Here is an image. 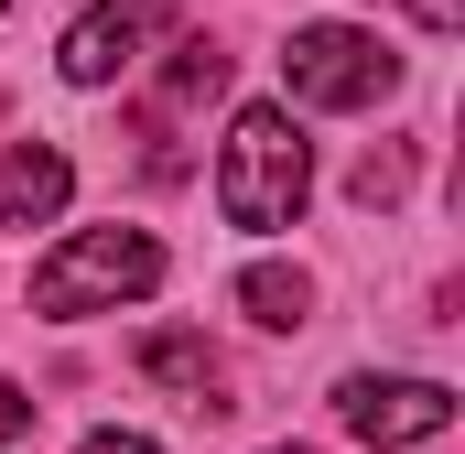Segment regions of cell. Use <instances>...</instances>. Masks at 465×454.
<instances>
[{"instance_id":"cell-1","label":"cell","mask_w":465,"mask_h":454,"mask_svg":"<svg viewBox=\"0 0 465 454\" xmlns=\"http://www.w3.org/2000/svg\"><path fill=\"white\" fill-rule=\"evenodd\" d=\"M303 195H314V152H303V130L292 109H238L228 119V152H217V206L228 227H292L303 217Z\"/></svg>"},{"instance_id":"cell-2","label":"cell","mask_w":465,"mask_h":454,"mask_svg":"<svg viewBox=\"0 0 465 454\" xmlns=\"http://www.w3.org/2000/svg\"><path fill=\"white\" fill-rule=\"evenodd\" d=\"M163 281V249L141 238V227H87V238H65L44 271H33V314H54V325H76V314H109V303H141Z\"/></svg>"},{"instance_id":"cell-3","label":"cell","mask_w":465,"mask_h":454,"mask_svg":"<svg viewBox=\"0 0 465 454\" xmlns=\"http://www.w3.org/2000/svg\"><path fill=\"white\" fill-rule=\"evenodd\" d=\"M282 87H292L303 109H368V98L401 87V54H390L379 33H357V22H303V33L282 44Z\"/></svg>"},{"instance_id":"cell-4","label":"cell","mask_w":465,"mask_h":454,"mask_svg":"<svg viewBox=\"0 0 465 454\" xmlns=\"http://www.w3.org/2000/svg\"><path fill=\"white\" fill-rule=\"evenodd\" d=\"M336 422H347L357 444L401 454V444H433L455 422V390L444 379H336Z\"/></svg>"},{"instance_id":"cell-5","label":"cell","mask_w":465,"mask_h":454,"mask_svg":"<svg viewBox=\"0 0 465 454\" xmlns=\"http://www.w3.org/2000/svg\"><path fill=\"white\" fill-rule=\"evenodd\" d=\"M173 33V0H98L65 44H54V76L65 87H109L119 65H141V44H163Z\"/></svg>"},{"instance_id":"cell-6","label":"cell","mask_w":465,"mask_h":454,"mask_svg":"<svg viewBox=\"0 0 465 454\" xmlns=\"http://www.w3.org/2000/svg\"><path fill=\"white\" fill-rule=\"evenodd\" d=\"M65 195H76V163H65L54 141H11V152H0V227L65 217Z\"/></svg>"},{"instance_id":"cell-7","label":"cell","mask_w":465,"mask_h":454,"mask_svg":"<svg viewBox=\"0 0 465 454\" xmlns=\"http://www.w3.org/2000/svg\"><path fill=\"white\" fill-rule=\"evenodd\" d=\"M141 379H163V390H184L195 411H228V357L206 336H184V325H163V336H141Z\"/></svg>"},{"instance_id":"cell-8","label":"cell","mask_w":465,"mask_h":454,"mask_svg":"<svg viewBox=\"0 0 465 454\" xmlns=\"http://www.w3.org/2000/svg\"><path fill=\"white\" fill-rule=\"evenodd\" d=\"M238 314L271 325V336H292V325H314V281L282 271V260H260V271H238Z\"/></svg>"},{"instance_id":"cell-9","label":"cell","mask_w":465,"mask_h":454,"mask_svg":"<svg viewBox=\"0 0 465 454\" xmlns=\"http://www.w3.org/2000/svg\"><path fill=\"white\" fill-rule=\"evenodd\" d=\"M228 87V54L206 44V33H173V65H163V98L173 109H195V98H217Z\"/></svg>"},{"instance_id":"cell-10","label":"cell","mask_w":465,"mask_h":454,"mask_svg":"<svg viewBox=\"0 0 465 454\" xmlns=\"http://www.w3.org/2000/svg\"><path fill=\"white\" fill-rule=\"evenodd\" d=\"M347 184H357V206H401V184H411V152H401V141H379V152L357 163Z\"/></svg>"},{"instance_id":"cell-11","label":"cell","mask_w":465,"mask_h":454,"mask_svg":"<svg viewBox=\"0 0 465 454\" xmlns=\"http://www.w3.org/2000/svg\"><path fill=\"white\" fill-rule=\"evenodd\" d=\"M22 433H33V400H22V390L0 379V444H22Z\"/></svg>"},{"instance_id":"cell-12","label":"cell","mask_w":465,"mask_h":454,"mask_svg":"<svg viewBox=\"0 0 465 454\" xmlns=\"http://www.w3.org/2000/svg\"><path fill=\"white\" fill-rule=\"evenodd\" d=\"M401 11H411L422 33H455V22H465V0H401Z\"/></svg>"},{"instance_id":"cell-13","label":"cell","mask_w":465,"mask_h":454,"mask_svg":"<svg viewBox=\"0 0 465 454\" xmlns=\"http://www.w3.org/2000/svg\"><path fill=\"white\" fill-rule=\"evenodd\" d=\"M76 454H152V433H87Z\"/></svg>"},{"instance_id":"cell-14","label":"cell","mask_w":465,"mask_h":454,"mask_svg":"<svg viewBox=\"0 0 465 454\" xmlns=\"http://www.w3.org/2000/svg\"><path fill=\"white\" fill-rule=\"evenodd\" d=\"M271 454H303V444H271Z\"/></svg>"},{"instance_id":"cell-15","label":"cell","mask_w":465,"mask_h":454,"mask_svg":"<svg viewBox=\"0 0 465 454\" xmlns=\"http://www.w3.org/2000/svg\"><path fill=\"white\" fill-rule=\"evenodd\" d=\"M0 11H11V0H0Z\"/></svg>"}]
</instances>
